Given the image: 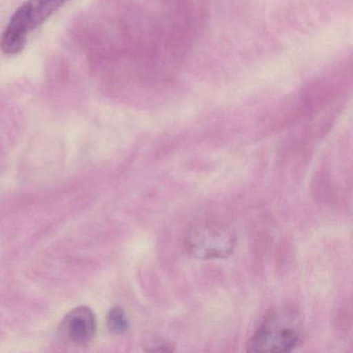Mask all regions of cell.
<instances>
[{"label":"cell","mask_w":353,"mask_h":353,"mask_svg":"<svg viewBox=\"0 0 353 353\" xmlns=\"http://www.w3.org/2000/svg\"><path fill=\"white\" fill-rule=\"evenodd\" d=\"M63 330L70 341L78 345L88 344L97 332V319L88 307H79L68 314Z\"/></svg>","instance_id":"277c9868"},{"label":"cell","mask_w":353,"mask_h":353,"mask_svg":"<svg viewBox=\"0 0 353 353\" xmlns=\"http://www.w3.org/2000/svg\"><path fill=\"white\" fill-rule=\"evenodd\" d=\"M303 323L290 307L268 312L248 345L251 352H289L301 343Z\"/></svg>","instance_id":"6da1fadb"},{"label":"cell","mask_w":353,"mask_h":353,"mask_svg":"<svg viewBox=\"0 0 353 353\" xmlns=\"http://www.w3.org/2000/svg\"><path fill=\"white\" fill-rule=\"evenodd\" d=\"M108 330L114 334H123L130 328V322L121 307H115L109 312L107 317Z\"/></svg>","instance_id":"5b68a950"},{"label":"cell","mask_w":353,"mask_h":353,"mask_svg":"<svg viewBox=\"0 0 353 353\" xmlns=\"http://www.w3.org/2000/svg\"><path fill=\"white\" fill-rule=\"evenodd\" d=\"M234 229L219 221H204L188 231L185 247L196 259H223L230 256L236 245Z\"/></svg>","instance_id":"3957f363"},{"label":"cell","mask_w":353,"mask_h":353,"mask_svg":"<svg viewBox=\"0 0 353 353\" xmlns=\"http://www.w3.org/2000/svg\"><path fill=\"white\" fill-rule=\"evenodd\" d=\"M146 350L148 351H173L172 346L169 343L160 339H150L146 342Z\"/></svg>","instance_id":"8992f818"},{"label":"cell","mask_w":353,"mask_h":353,"mask_svg":"<svg viewBox=\"0 0 353 353\" xmlns=\"http://www.w3.org/2000/svg\"><path fill=\"white\" fill-rule=\"evenodd\" d=\"M70 0H26L12 16L0 39V49L5 54L21 52L28 37L52 17Z\"/></svg>","instance_id":"7a4b0ae2"}]
</instances>
